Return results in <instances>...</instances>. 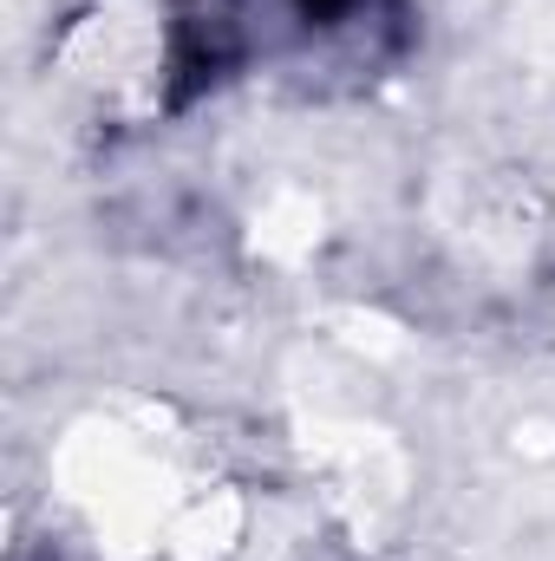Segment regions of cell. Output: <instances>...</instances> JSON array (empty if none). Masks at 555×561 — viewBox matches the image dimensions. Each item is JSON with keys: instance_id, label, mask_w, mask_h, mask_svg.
Wrapping results in <instances>:
<instances>
[{"instance_id": "obj_1", "label": "cell", "mask_w": 555, "mask_h": 561, "mask_svg": "<svg viewBox=\"0 0 555 561\" xmlns=\"http://www.w3.org/2000/svg\"><path fill=\"white\" fill-rule=\"evenodd\" d=\"M418 39L412 0H177L157 46L163 112L281 79L347 92L393 72Z\"/></svg>"}]
</instances>
